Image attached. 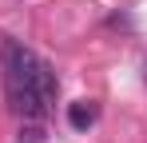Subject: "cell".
I'll use <instances>...</instances> for the list:
<instances>
[{
  "label": "cell",
  "mask_w": 147,
  "mask_h": 143,
  "mask_svg": "<svg viewBox=\"0 0 147 143\" xmlns=\"http://www.w3.org/2000/svg\"><path fill=\"white\" fill-rule=\"evenodd\" d=\"M96 119H99V103L96 99H76V103H68V123H72L76 131H88Z\"/></svg>",
  "instance_id": "cell-1"
},
{
  "label": "cell",
  "mask_w": 147,
  "mask_h": 143,
  "mask_svg": "<svg viewBox=\"0 0 147 143\" xmlns=\"http://www.w3.org/2000/svg\"><path fill=\"white\" fill-rule=\"evenodd\" d=\"M16 139H20V143H44V139H48V131H44V123H40V119H24Z\"/></svg>",
  "instance_id": "cell-2"
}]
</instances>
